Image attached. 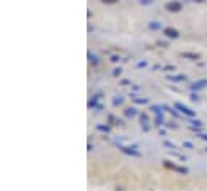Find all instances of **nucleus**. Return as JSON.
Instances as JSON below:
<instances>
[{"label":"nucleus","mask_w":207,"mask_h":191,"mask_svg":"<svg viewBox=\"0 0 207 191\" xmlns=\"http://www.w3.org/2000/svg\"><path fill=\"white\" fill-rule=\"evenodd\" d=\"M88 58H90V63H92V64H98V58H96L95 55L88 53Z\"/></svg>","instance_id":"obj_14"},{"label":"nucleus","mask_w":207,"mask_h":191,"mask_svg":"<svg viewBox=\"0 0 207 191\" xmlns=\"http://www.w3.org/2000/svg\"><path fill=\"white\" fill-rule=\"evenodd\" d=\"M96 129H98V130H101V132H106V133H109V130H111V129H109V125H101V124H98V125H96Z\"/></svg>","instance_id":"obj_10"},{"label":"nucleus","mask_w":207,"mask_h":191,"mask_svg":"<svg viewBox=\"0 0 207 191\" xmlns=\"http://www.w3.org/2000/svg\"><path fill=\"white\" fill-rule=\"evenodd\" d=\"M205 151H207V148H205Z\"/></svg>","instance_id":"obj_27"},{"label":"nucleus","mask_w":207,"mask_h":191,"mask_svg":"<svg viewBox=\"0 0 207 191\" xmlns=\"http://www.w3.org/2000/svg\"><path fill=\"white\" fill-rule=\"evenodd\" d=\"M120 150H122L124 153H127V154H132V156H140V153L135 151V148H127V146H122V145H120Z\"/></svg>","instance_id":"obj_6"},{"label":"nucleus","mask_w":207,"mask_h":191,"mask_svg":"<svg viewBox=\"0 0 207 191\" xmlns=\"http://www.w3.org/2000/svg\"><path fill=\"white\" fill-rule=\"evenodd\" d=\"M185 58H193V60H197L199 58V55H194V53H183Z\"/></svg>","instance_id":"obj_15"},{"label":"nucleus","mask_w":207,"mask_h":191,"mask_svg":"<svg viewBox=\"0 0 207 191\" xmlns=\"http://www.w3.org/2000/svg\"><path fill=\"white\" fill-rule=\"evenodd\" d=\"M185 79H186V77H185V76H169V80H185Z\"/></svg>","instance_id":"obj_11"},{"label":"nucleus","mask_w":207,"mask_h":191,"mask_svg":"<svg viewBox=\"0 0 207 191\" xmlns=\"http://www.w3.org/2000/svg\"><path fill=\"white\" fill-rule=\"evenodd\" d=\"M191 100H193V101H197V100H199V96L193 93V95H191Z\"/></svg>","instance_id":"obj_21"},{"label":"nucleus","mask_w":207,"mask_h":191,"mask_svg":"<svg viewBox=\"0 0 207 191\" xmlns=\"http://www.w3.org/2000/svg\"><path fill=\"white\" fill-rule=\"evenodd\" d=\"M111 61L116 63V61H119V58H117V56H111Z\"/></svg>","instance_id":"obj_23"},{"label":"nucleus","mask_w":207,"mask_h":191,"mask_svg":"<svg viewBox=\"0 0 207 191\" xmlns=\"http://www.w3.org/2000/svg\"><path fill=\"white\" fill-rule=\"evenodd\" d=\"M166 8H167V11L178 13V11H180V10L183 8V5H182V2H178V0H172V2L166 3Z\"/></svg>","instance_id":"obj_2"},{"label":"nucleus","mask_w":207,"mask_h":191,"mask_svg":"<svg viewBox=\"0 0 207 191\" xmlns=\"http://www.w3.org/2000/svg\"><path fill=\"white\" fill-rule=\"evenodd\" d=\"M101 2H103V3H109V5H111V3H117L119 0H101Z\"/></svg>","instance_id":"obj_20"},{"label":"nucleus","mask_w":207,"mask_h":191,"mask_svg":"<svg viewBox=\"0 0 207 191\" xmlns=\"http://www.w3.org/2000/svg\"><path fill=\"white\" fill-rule=\"evenodd\" d=\"M122 103H124V98H122V96H116V98H114V101H112V104H114V106L122 104Z\"/></svg>","instance_id":"obj_13"},{"label":"nucleus","mask_w":207,"mask_h":191,"mask_svg":"<svg viewBox=\"0 0 207 191\" xmlns=\"http://www.w3.org/2000/svg\"><path fill=\"white\" fill-rule=\"evenodd\" d=\"M124 114H125L127 117H135V116H138V111L135 109V108H127V109L124 111Z\"/></svg>","instance_id":"obj_7"},{"label":"nucleus","mask_w":207,"mask_h":191,"mask_svg":"<svg viewBox=\"0 0 207 191\" xmlns=\"http://www.w3.org/2000/svg\"><path fill=\"white\" fill-rule=\"evenodd\" d=\"M194 2H197V3H202V2H204V0H194Z\"/></svg>","instance_id":"obj_26"},{"label":"nucleus","mask_w":207,"mask_h":191,"mask_svg":"<svg viewBox=\"0 0 207 191\" xmlns=\"http://www.w3.org/2000/svg\"><path fill=\"white\" fill-rule=\"evenodd\" d=\"M151 111H154L156 114H162V111H161L159 106H151Z\"/></svg>","instance_id":"obj_16"},{"label":"nucleus","mask_w":207,"mask_h":191,"mask_svg":"<svg viewBox=\"0 0 207 191\" xmlns=\"http://www.w3.org/2000/svg\"><path fill=\"white\" fill-rule=\"evenodd\" d=\"M164 145H166L167 148H172V150H175V148H177L174 143H170V141H164Z\"/></svg>","instance_id":"obj_18"},{"label":"nucleus","mask_w":207,"mask_h":191,"mask_svg":"<svg viewBox=\"0 0 207 191\" xmlns=\"http://www.w3.org/2000/svg\"><path fill=\"white\" fill-rule=\"evenodd\" d=\"M164 35L169 39H178L180 37V32L177 29H174V27H164Z\"/></svg>","instance_id":"obj_3"},{"label":"nucleus","mask_w":207,"mask_h":191,"mask_svg":"<svg viewBox=\"0 0 207 191\" xmlns=\"http://www.w3.org/2000/svg\"><path fill=\"white\" fill-rule=\"evenodd\" d=\"M191 124H193V127H194V125H196V127H201V125H202L201 121H191Z\"/></svg>","instance_id":"obj_19"},{"label":"nucleus","mask_w":207,"mask_h":191,"mask_svg":"<svg viewBox=\"0 0 207 191\" xmlns=\"http://www.w3.org/2000/svg\"><path fill=\"white\" fill-rule=\"evenodd\" d=\"M199 137H201L202 140H205V141H207V135H199Z\"/></svg>","instance_id":"obj_25"},{"label":"nucleus","mask_w":207,"mask_h":191,"mask_svg":"<svg viewBox=\"0 0 207 191\" xmlns=\"http://www.w3.org/2000/svg\"><path fill=\"white\" fill-rule=\"evenodd\" d=\"M164 166L169 167V169H172V170H177V172H182V173H188L186 169H182V167H177L175 164H172V162H169V161H164Z\"/></svg>","instance_id":"obj_5"},{"label":"nucleus","mask_w":207,"mask_h":191,"mask_svg":"<svg viewBox=\"0 0 207 191\" xmlns=\"http://www.w3.org/2000/svg\"><path fill=\"white\" fill-rule=\"evenodd\" d=\"M138 2H140L141 5H151V3L154 2V0H138Z\"/></svg>","instance_id":"obj_17"},{"label":"nucleus","mask_w":207,"mask_h":191,"mask_svg":"<svg viewBox=\"0 0 207 191\" xmlns=\"http://www.w3.org/2000/svg\"><path fill=\"white\" fill-rule=\"evenodd\" d=\"M161 23L159 21H151V23H149V29H153V31H159L161 29Z\"/></svg>","instance_id":"obj_8"},{"label":"nucleus","mask_w":207,"mask_h":191,"mask_svg":"<svg viewBox=\"0 0 207 191\" xmlns=\"http://www.w3.org/2000/svg\"><path fill=\"white\" fill-rule=\"evenodd\" d=\"M154 122H156V125H158V127H159V125H162V122H164L162 114H156V121H154Z\"/></svg>","instance_id":"obj_12"},{"label":"nucleus","mask_w":207,"mask_h":191,"mask_svg":"<svg viewBox=\"0 0 207 191\" xmlns=\"http://www.w3.org/2000/svg\"><path fill=\"white\" fill-rule=\"evenodd\" d=\"M207 85V79H202V80H197V82H194V84H191V90L193 92H196V90H201V88H204Z\"/></svg>","instance_id":"obj_4"},{"label":"nucleus","mask_w":207,"mask_h":191,"mask_svg":"<svg viewBox=\"0 0 207 191\" xmlns=\"http://www.w3.org/2000/svg\"><path fill=\"white\" fill-rule=\"evenodd\" d=\"M132 100L135 101V103H138V104H146L149 100L148 98H132Z\"/></svg>","instance_id":"obj_9"},{"label":"nucleus","mask_w":207,"mask_h":191,"mask_svg":"<svg viewBox=\"0 0 207 191\" xmlns=\"http://www.w3.org/2000/svg\"><path fill=\"white\" fill-rule=\"evenodd\" d=\"M183 146H186V148H193V145H191V143H188V141H186V143H183Z\"/></svg>","instance_id":"obj_24"},{"label":"nucleus","mask_w":207,"mask_h":191,"mask_svg":"<svg viewBox=\"0 0 207 191\" xmlns=\"http://www.w3.org/2000/svg\"><path fill=\"white\" fill-rule=\"evenodd\" d=\"M112 74H114V76H119V74H120V69H114Z\"/></svg>","instance_id":"obj_22"},{"label":"nucleus","mask_w":207,"mask_h":191,"mask_svg":"<svg viewBox=\"0 0 207 191\" xmlns=\"http://www.w3.org/2000/svg\"><path fill=\"white\" fill-rule=\"evenodd\" d=\"M175 108L182 112V114H185V116H188V117H194L196 116V112L193 111V109H189L188 106H185V104H182V103H175Z\"/></svg>","instance_id":"obj_1"}]
</instances>
